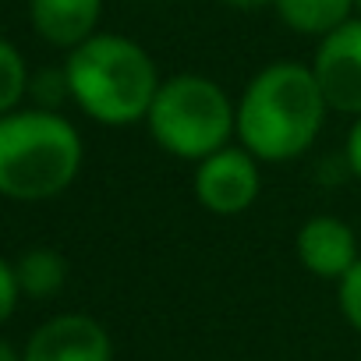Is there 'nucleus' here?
Returning a JSON list of instances; mask_svg holds the SVG:
<instances>
[{
    "instance_id": "obj_1",
    "label": "nucleus",
    "mask_w": 361,
    "mask_h": 361,
    "mask_svg": "<svg viewBox=\"0 0 361 361\" xmlns=\"http://www.w3.org/2000/svg\"><path fill=\"white\" fill-rule=\"evenodd\" d=\"M329 103L312 64L273 61L248 78L238 96V145L259 163H290L322 135Z\"/></svg>"
},
{
    "instance_id": "obj_2",
    "label": "nucleus",
    "mask_w": 361,
    "mask_h": 361,
    "mask_svg": "<svg viewBox=\"0 0 361 361\" xmlns=\"http://www.w3.org/2000/svg\"><path fill=\"white\" fill-rule=\"evenodd\" d=\"M64 71L71 103L106 128L145 124L163 82L149 50L117 32H96L89 43L71 50Z\"/></svg>"
},
{
    "instance_id": "obj_3",
    "label": "nucleus",
    "mask_w": 361,
    "mask_h": 361,
    "mask_svg": "<svg viewBox=\"0 0 361 361\" xmlns=\"http://www.w3.org/2000/svg\"><path fill=\"white\" fill-rule=\"evenodd\" d=\"M85 145L75 124L54 110H15L0 117V195L47 202L75 185Z\"/></svg>"
},
{
    "instance_id": "obj_4",
    "label": "nucleus",
    "mask_w": 361,
    "mask_h": 361,
    "mask_svg": "<svg viewBox=\"0 0 361 361\" xmlns=\"http://www.w3.org/2000/svg\"><path fill=\"white\" fill-rule=\"evenodd\" d=\"M145 131L163 152L199 163L238 142V99L209 75H170L156 89Z\"/></svg>"
},
{
    "instance_id": "obj_5",
    "label": "nucleus",
    "mask_w": 361,
    "mask_h": 361,
    "mask_svg": "<svg viewBox=\"0 0 361 361\" xmlns=\"http://www.w3.org/2000/svg\"><path fill=\"white\" fill-rule=\"evenodd\" d=\"M195 202L213 216H241L262 192V163L238 142L206 156L192 170Z\"/></svg>"
},
{
    "instance_id": "obj_6",
    "label": "nucleus",
    "mask_w": 361,
    "mask_h": 361,
    "mask_svg": "<svg viewBox=\"0 0 361 361\" xmlns=\"http://www.w3.org/2000/svg\"><path fill=\"white\" fill-rule=\"evenodd\" d=\"M312 75L329 103V114L361 117V18H350L312 54Z\"/></svg>"
},
{
    "instance_id": "obj_7",
    "label": "nucleus",
    "mask_w": 361,
    "mask_h": 361,
    "mask_svg": "<svg viewBox=\"0 0 361 361\" xmlns=\"http://www.w3.org/2000/svg\"><path fill=\"white\" fill-rule=\"evenodd\" d=\"M22 361H114V340L92 315H54L25 343Z\"/></svg>"
},
{
    "instance_id": "obj_8",
    "label": "nucleus",
    "mask_w": 361,
    "mask_h": 361,
    "mask_svg": "<svg viewBox=\"0 0 361 361\" xmlns=\"http://www.w3.org/2000/svg\"><path fill=\"white\" fill-rule=\"evenodd\" d=\"M294 255H298L305 273L340 283L354 269V262L361 259V245H357V234L347 220H340L333 213H319L298 227Z\"/></svg>"
},
{
    "instance_id": "obj_9",
    "label": "nucleus",
    "mask_w": 361,
    "mask_h": 361,
    "mask_svg": "<svg viewBox=\"0 0 361 361\" xmlns=\"http://www.w3.org/2000/svg\"><path fill=\"white\" fill-rule=\"evenodd\" d=\"M103 0H29L32 29L61 50H78L96 36Z\"/></svg>"
},
{
    "instance_id": "obj_10",
    "label": "nucleus",
    "mask_w": 361,
    "mask_h": 361,
    "mask_svg": "<svg viewBox=\"0 0 361 361\" xmlns=\"http://www.w3.org/2000/svg\"><path fill=\"white\" fill-rule=\"evenodd\" d=\"M273 11L290 32L308 36L315 43L347 25L350 18H357L354 0H276Z\"/></svg>"
},
{
    "instance_id": "obj_11",
    "label": "nucleus",
    "mask_w": 361,
    "mask_h": 361,
    "mask_svg": "<svg viewBox=\"0 0 361 361\" xmlns=\"http://www.w3.org/2000/svg\"><path fill=\"white\" fill-rule=\"evenodd\" d=\"M15 276H18V290L25 298H54L64 290L68 283V262L61 252L54 248H29L18 262H15Z\"/></svg>"
},
{
    "instance_id": "obj_12",
    "label": "nucleus",
    "mask_w": 361,
    "mask_h": 361,
    "mask_svg": "<svg viewBox=\"0 0 361 361\" xmlns=\"http://www.w3.org/2000/svg\"><path fill=\"white\" fill-rule=\"evenodd\" d=\"M29 68L25 57L18 54V47H11L8 39H0V117H8L18 110V103L29 92Z\"/></svg>"
},
{
    "instance_id": "obj_13",
    "label": "nucleus",
    "mask_w": 361,
    "mask_h": 361,
    "mask_svg": "<svg viewBox=\"0 0 361 361\" xmlns=\"http://www.w3.org/2000/svg\"><path fill=\"white\" fill-rule=\"evenodd\" d=\"M29 92L36 96V110H54L57 114V106L64 103V99H71V89H68V71L64 68H47V71H39L36 78H29Z\"/></svg>"
},
{
    "instance_id": "obj_14",
    "label": "nucleus",
    "mask_w": 361,
    "mask_h": 361,
    "mask_svg": "<svg viewBox=\"0 0 361 361\" xmlns=\"http://www.w3.org/2000/svg\"><path fill=\"white\" fill-rule=\"evenodd\" d=\"M336 305H340V315L347 319V326L354 333H361V259L354 262V269L336 283Z\"/></svg>"
},
{
    "instance_id": "obj_15",
    "label": "nucleus",
    "mask_w": 361,
    "mask_h": 361,
    "mask_svg": "<svg viewBox=\"0 0 361 361\" xmlns=\"http://www.w3.org/2000/svg\"><path fill=\"white\" fill-rule=\"evenodd\" d=\"M22 290H18V276H15V266H8L0 259V326H4L11 315H15V305H18Z\"/></svg>"
},
{
    "instance_id": "obj_16",
    "label": "nucleus",
    "mask_w": 361,
    "mask_h": 361,
    "mask_svg": "<svg viewBox=\"0 0 361 361\" xmlns=\"http://www.w3.org/2000/svg\"><path fill=\"white\" fill-rule=\"evenodd\" d=\"M343 163H347L350 177L361 180V117L350 121V131H347V142H343Z\"/></svg>"
},
{
    "instance_id": "obj_17",
    "label": "nucleus",
    "mask_w": 361,
    "mask_h": 361,
    "mask_svg": "<svg viewBox=\"0 0 361 361\" xmlns=\"http://www.w3.org/2000/svg\"><path fill=\"white\" fill-rule=\"evenodd\" d=\"M220 4H227L234 11H262V8H273L276 0H220Z\"/></svg>"
},
{
    "instance_id": "obj_18",
    "label": "nucleus",
    "mask_w": 361,
    "mask_h": 361,
    "mask_svg": "<svg viewBox=\"0 0 361 361\" xmlns=\"http://www.w3.org/2000/svg\"><path fill=\"white\" fill-rule=\"evenodd\" d=\"M0 361H22V354H18V350H15V347L4 340V336H0Z\"/></svg>"
},
{
    "instance_id": "obj_19",
    "label": "nucleus",
    "mask_w": 361,
    "mask_h": 361,
    "mask_svg": "<svg viewBox=\"0 0 361 361\" xmlns=\"http://www.w3.org/2000/svg\"><path fill=\"white\" fill-rule=\"evenodd\" d=\"M354 15L361 18V0H354Z\"/></svg>"
}]
</instances>
